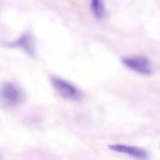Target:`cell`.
<instances>
[{
  "label": "cell",
  "instance_id": "6da1fadb",
  "mask_svg": "<svg viewBox=\"0 0 160 160\" xmlns=\"http://www.w3.org/2000/svg\"><path fill=\"white\" fill-rule=\"evenodd\" d=\"M51 82L53 88L62 98L73 101H78L82 98V93L70 83L59 78H52Z\"/></svg>",
  "mask_w": 160,
  "mask_h": 160
},
{
  "label": "cell",
  "instance_id": "7a4b0ae2",
  "mask_svg": "<svg viewBox=\"0 0 160 160\" xmlns=\"http://www.w3.org/2000/svg\"><path fill=\"white\" fill-rule=\"evenodd\" d=\"M2 99L7 106H17L24 100L23 91L13 83H6L3 85L1 92Z\"/></svg>",
  "mask_w": 160,
  "mask_h": 160
},
{
  "label": "cell",
  "instance_id": "277c9868",
  "mask_svg": "<svg viewBox=\"0 0 160 160\" xmlns=\"http://www.w3.org/2000/svg\"><path fill=\"white\" fill-rule=\"evenodd\" d=\"M109 148L112 151L116 152L122 153V154L128 155L129 156L134 157L135 159L141 160H145L148 159V153L143 148H138L135 146H131L128 145H123V144H115V145H110Z\"/></svg>",
  "mask_w": 160,
  "mask_h": 160
},
{
  "label": "cell",
  "instance_id": "8992f818",
  "mask_svg": "<svg viewBox=\"0 0 160 160\" xmlns=\"http://www.w3.org/2000/svg\"><path fill=\"white\" fill-rule=\"evenodd\" d=\"M91 9L93 15L98 20H103L107 17L103 0H91Z\"/></svg>",
  "mask_w": 160,
  "mask_h": 160
},
{
  "label": "cell",
  "instance_id": "3957f363",
  "mask_svg": "<svg viewBox=\"0 0 160 160\" xmlns=\"http://www.w3.org/2000/svg\"><path fill=\"white\" fill-rule=\"evenodd\" d=\"M123 63L128 68L142 75H150L152 73L148 59L145 56H133L123 58Z\"/></svg>",
  "mask_w": 160,
  "mask_h": 160
},
{
  "label": "cell",
  "instance_id": "5b68a950",
  "mask_svg": "<svg viewBox=\"0 0 160 160\" xmlns=\"http://www.w3.org/2000/svg\"><path fill=\"white\" fill-rule=\"evenodd\" d=\"M9 47L21 48L26 54L31 57L35 56V44L33 36L30 33L23 34L14 42H11L9 45Z\"/></svg>",
  "mask_w": 160,
  "mask_h": 160
}]
</instances>
